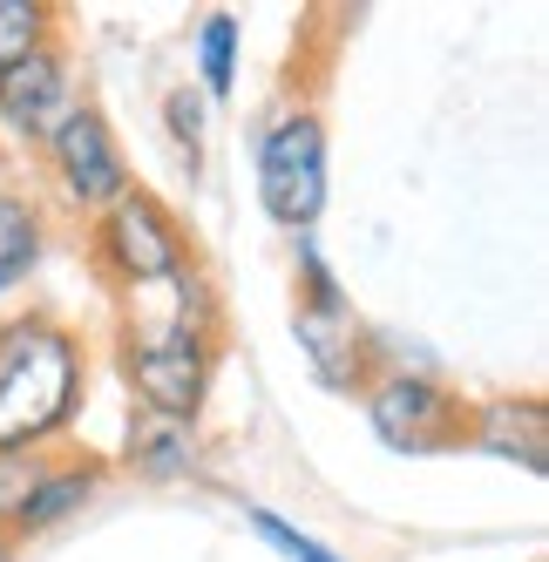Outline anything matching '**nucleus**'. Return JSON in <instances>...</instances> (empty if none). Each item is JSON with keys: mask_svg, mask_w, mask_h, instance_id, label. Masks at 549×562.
Instances as JSON below:
<instances>
[{"mask_svg": "<svg viewBox=\"0 0 549 562\" xmlns=\"http://www.w3.org/2000/svg\"><path fill=\"white\" fill-rule=\"evenodd\" d=\"M109 367L115 386L130 393V414L204 427L211 386L224 367V299L211 271H198L164 299L109 305Z\"/></svg>", "mask_w": 549, "mask_h": 562, "instance_id": "nucleus-1", "label": "nucleus"}, {"mask_svg": "<svg viewBox=\"0 0 549 562\" xmlns=\"http://www.w3.org/2000/svg\"><path fill=\"white\" fill-rule=\"evenodd\" d=\"M96 339L48 305L0 312V454H48L89 414Z\"/></svg>", "mask_w": 549, "mask_h": 562, "instance_id": "nucleus-2", "label": "nucleus"}, {"mask_svg": "<svg viewBox=\"0 0 549 562\" xmlns=\"http://www.w3.org/2000/svg\"><path fill=\"white\" fill-rule=\"evenodd\" d=\"M82 251L102 278L109 305H130V299H164L177 285L204 271L198 258V237L177 217V204L149 183H130L102 217L82 224Z\"/></svg>", "mask_w": 549, "mask_h": 562, "instance_id": "nucleus-3", "label": "nucleus"}, {"mask_svg": "<svg viewBox=\"0 0 549 562\" xmlns=\"http://www.w3.org/2000/svg\"><path fill=\"white\" fill-rule=\"evenodd\" d=\"M292 346L326 393H360L380 367V339L352 312V292L339 285L320 237H292Z\"/></svg>", "mask_w": 549, "mask_h": 562, "instance_id": "nucleus-4", "label": "nucleus"}, {"mask_svg": "<svg viewBox=\"0 0 549 562\" xmlns=\"http://www.w3.org/2000/svg\"><path fill=\"white\" fill-rule=\"evenodd\" d=\"M251 190L265 217L285 237H312L326 217V190H333V149H326V115L312 102H285L258 123L251 143Z\"/></svg>", "mask_w": 549, "mask_h": 562, "instance_id": "nucleus-5", "label": "nucleus"}, {"mask_svg": "<svg viewBox=\"0 0 549 562\" xmlns=\"http://www.w3.org/2000/svg\"><path fill=\"white\" fill-rule=\"evenodd\" d=\"M130 183H136V170H130V156H123V136L109 130V115H102L89 95L61 115V130H55L42 149H34V190H42V204H48L55 217L89 224V217H102Z\"/></svg>", "mask_w": 549, "mask_h": 562, "instance_id": "nucleus-6", "label": "nucleus"}, {"mask_svg": "<svg viewBox=\"0 0 549 562\" xmlns=\"http://www.w3.org/2000/svg\"><path fill=\"white\" fill-rule=\"evenodd\" d=\"M360 407L386 454H455L468 434V393L414 359L380 352V367L360 386Z\"/></svg>", "mask_w": 549, "mask_h": 562, "instance_id": "nucleus-7", "label": "nucleus"}, {"mask_svg": "<svg viewBox=\"0 0 549 562\" xmlns=\"http://www.w3.org/2000/svg\"><path fill=\"white\" fill-rule=\"evenodd\" d=\"M109 474H115V461L96 454V448H82V440L48 448L42 468H34V481H27V495H21V508L8 515V529H0V542H8V549H27V542L68 529L82 508H96V495L109 488Z\"/></svg>", "mask_w": 549, "mask_h": 562, "instance_id": "nucleus-8", "label": "nucleus"}, {"mask_svg": "<svg viewBox=\"0 0 549 562\" xmlns=\"http://www.w3.org/2000/svg\"><path fill=\"white\" fill-rule=\"evenodd\" d=\"M75 102H82V75H75L68 34L48 42V48H34L14 68H0V136H8L14 149H27V156L61 130V115Z\"/></svg>", "mask_w": 549, "mask_h": 562, "instance_id": "nucleus-9", "label": "nucleus"}, {"mask_svg": "<svg viewBox=\"0 0 549 562\" xmlns=\"http://www.w3.org/2000/svg\"><path fill=\"white\" fill-rule=\"evenodd\" d=\"M48 251H55V211L42 204L34 177L0 164V312L21 305V292L42 278Z\"/></svg>", "mask_w": 549, "mask_h": 562, "instance_id": "nucleus-10", "label": "nucleus"}, {"mask_svg": "<svg viewBox=\"0 0 549 562\" xmlns=\"http://www.w3.org/2000/svg\"><path fill=\"white\" fill-rule=\"evenodd\" d=\"M461 448L475 454H495L508 468H523L542 481L549 468V407L542 393H495V400H468V434Z\"/></svg>", "mask_w": 549, "mask_h": 562, "instance_id": "nucleus-11", "label": "nucleus"}, {"mask_svg": "<svg viewBox=\"0 0 549 562\" xmlns=\"http://www.w3.org/2000/svg\"><path fill=\"white\" fill-rule=\"evenodd\" d=\"M123 468H130L136 481H149V488H170V481L204 474V427L130 414V434H123Z\"/></svg>", "mask_w": 549, "mask_h": 562, "instance_id": "nucleus-12", "label": "nucleus"}, {"mask_svg": "<svg viewBox=\"0 0 549 562\" xmlns=\"http://www.w3.org/2000/svg\"><path fill=\"white\" fill-rule=\"evenodd\" d=\"M238 75H245V27L231 8H211L190 34V89L204 102H224L238 95Z\"/></svg>", "mask_w": 549, "mask_h": 562, "instance_id": "nucleus-13", "label": "nucleus"}, {"mask_svg": "<svg viewBox=\"0 0 549 562\" xmlns=\"http://www.w3.org/2000/svg\"><path fill=\"white\" fill-rule=\"evenodd\" d=\"M61 8L55 0H0V68H14V61H27L34 48H48V42H61Z\"/></svg>", "mask_w": 549, "mask_h": 562, "instance_id": "nucleus-14", "label": "nucleus"}, {"mask_svg": "<svg viewBox=\"0 0 549 562\" xmlns=\"http://www.w3.org/2000/svg\"><path fill=\"white\" fill-rule=\"evenodd\" d=\"M245 521H251V536H258L265 549H279L285 562H352L346 549H333L326 536L299 529V521H292V515H279V508H245Z\"/></svg>", "mask_w": 549, "mask_h": 562, "instance_id": "nucleus-15", "label": "nucleus"}, {"mask_svg": "<svg viewBox=\"0 0 549 562\" xmlns=\"http://www.w3.org/2000/svg\"><path fill=\"white\" fill-rule=\"evenodd\" d=\"M164 130H170V143H177V156H183V170L198 177V170H204V136H211V102L190 89V82H177V89L164 95Z\"/></svg>", "mask_w": 549, "mask_h": 562, "instance_id": "nucleus-16", "label": "nucleus"}, {"mask_svg": "<svg viewBox=\"0 0 549 562\" xmlns=\"http://www.w3.org/2000/svg\"><path fill=\"white\" fill-rule=\"evenodd\" d=\"M34 468H42V454H0V529H8V515L21 508Z\"/></svg>", "mask_w": 549, "mask_h": 562, "instance_id": "nucleus-17", "label": "nucleus"}, {"mask_svg": "<svg viewBox=\"0 0 549 562\" xmlns=\"http://www.w3.org/2000/svg\"><path fill=\"white\" fill-rule=\"evenodd\" d=\"M8 555H14V549H8V542H0V562H8Z\"/></svg>", "mask_w": 549, "mask_h": 562, "instance_id": "nucleus-18", "label": "nucleus"}]
</instances>
